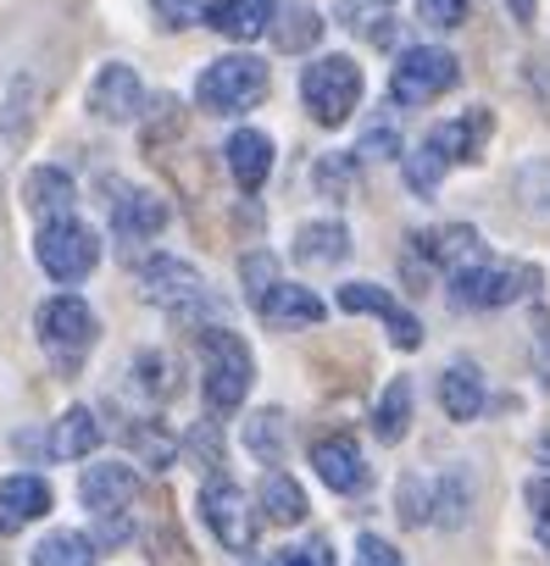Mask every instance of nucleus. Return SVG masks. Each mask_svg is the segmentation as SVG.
I'll list each match as a JSON object with an SVG mask.
<instances>
[{
	"instance_id": "obj_1",
	"label": "nucleus",
	"mask_w": 550,
	"mask_h": 566,
	"mask_svg": "<svg viewBox=\"0 0 550 566\" xmlns=\"http://www.w3.org/2000/svg\"><path fill=\"white\" fill-rule=\"evenodd\" d=\"M139 295L156 301V306H167V312L200 317L206 328H228V306L206 295L200 272H195L189 261H178V255H151V261L139 266Z\"/></svg>"
},
{
	"instance_id": "obj_2",
	"label": "nucleus",
	"mask_w": 550,
	"mask_h": 566,
	"mask_svg": "<svg viewBox=\"0 0 550 566\" xmlns=\"http://www.w3.org/2000/svg\"><path fill=\"white\" fill-rule=\"evenodd\" d=\"M250 373L256 367H250V350H245L239 334H228V328H206L200 334V395H206L211 417H228V411L245 406Z\"/></svg>"
},
{
	"instance_id": "obj_3",
	"label": "nucleus",
	"mask_w": 550,
	"mask_h": 566,
	"mask_svg": "<svg viewBox=\"0 0 550 566\" xmlns=\"http://www.w3.org/2000/svg\"><path fill=\"white\" fill-rule=\"evenodd\" d=\"M533 290H539V272L522 266V261H489V255H478V261H467V266L450 272V301L456 306H473V312L511 306V301H522Z\"/></svg>"
},
{
	"instance_id": "obj_4",
	"label": "nucleus",
	"mask_w": 550,
	"mask_h": 566,
	"mask_svg": "<svg viewBox=\"0 0 550 566\" xmlns=\"http://www.w3.org/2000/svg\"><path fill=\"white\" fill-rule=\"evenodd\" d=\"M301 101H307V112H312L323 128L351 123V112L362 106V67H356L351 56H318V62H307V73H301Z\"/></svg>"
},
{
	"instance_id": "obj_5",
	"label": "nucleus",
	"mask_w": 550,
	"mask_h": 566,
	"mask_svg": "<svg viewBox=\"0 0 550 566\" xmlns=\"http://www.w3.org/2000/svg\"><path fill=\"white\" fill-rule=\"evenodd\" d=\"M261 95H267V62L256 56H222L195 84V101L217 117H245L250 106H261Z\"/></svg>"
},
{
	"instance_id": "obj_6",
	"label": "nucleus",
	"mask_w": 550,
	"mask_h": 566,
	"mask_svg": "<svg viewBox=\"0 0 550 566\" xmlns=\"http://www.w3.org/2000/svg\"><path fill=\"white\" fill-rule=\"evenodd\" d=\"M456 78H461V67H456L450 51L412 45V51H401V62L390 73V95H395V106H428L445 90H456Z\"/></svg>"
},
{
	"instance_id": "obj_7",
	"label": "nucleus",
	"mask_w": 550,
	"mask_h": 566,
	"mask_svg": "<svg viewBox=\"0 0 550 566\" xmlns=\"http://www.w3.org/2000/svg\"><path fill=\"white\" fill-rule=\"evenodd\" d=\"M34 250H40V266H45L56 283H79V277H90L95 261H101V239H95L84 222H73V217H45Z\"/></svg>"
},
{
	"instance_id": "obj_8",
	"label": "nucleus",
	"mask_w": 550,
	"mask_h": 566,
	"mask_svg": "<svg viewBox=\"0 0 550 566\" xmlns=\"http://www.w3.org/2000/svg\"><path fill=\"white\" fill-rule=\"evenodd\" d=\"M200 516L222 538V549H256V505H245V489L234 478H206Z\"/></svg>"
},
{
	"instance_id": "obj_9",
	"label": "nucleus",
	"mask_w": 550,
	"mask_h": 566,
	"mask_svg": "<svg viewBox=\"0 0 550 566\" xmlns=\"http://www.w3.org/2000/svg\"><path fill=\"white\" fill-rule=\"evenodd\" d=\"M34 323H40V345L56 350L68 367L95 345V312H90L79 295H56V301H45Z\"/></svg>"
},
{
	"instance_id": "obj_10",
	"label": "nucleus",
	"mask_w": 550,
	"mask_h": 566,
	"mask_svg": "<svg viewBox=\"0 0 550 566\" xmlns=\"http://www.w3.org/2000/svg\"><path fill=\"white\" fill-rule=\"evenodd\" d=\"M250 306L267 328H318L329 317V306L307 290V283H267Z\"/></svg>"
},
{
	"instance_id": "obj_11",
	"label": "nucleus",
	"mask_w": 550,
	"mask_h": 566,
	"mask_svg": "<svg viewBox=\"0 0 550 566\" xmlns=\"http://www.w3.org/2000/svg\"><path fill=\"white\" fill-rule=\"evenodd\" d=\"M340 306H345V312L384 317V323H390V339H395L401 350H417V345H423V323H417L412 312H401V301H395L390 290H378V283H345Z\"/></svg>"
},
{
	"instance_id": "obj_12",
	"label": "nucleus",
	"mask_w": 550,
	"mask_h": 566,
	"mask_svg": "<svg viewBox=\"0 0 550 566\" xmlns=\"http://www.w3.org/2000/svg\"><path fill=\"white\" fill-rule=\"evenodd\" d=\"M312 472L334 489V494H362L367 489V461H362V444L351 433H329L312 444Z\"/></svg>"
},
{
	"instance_id": "obj_13",
	"label": "nucleus",
	"mask_w": 550,
	"mask_h": 566,
	"mask_svg": "<svg viewBox=\"0 0 550 566\" xmlns=\"http://www.w3.org/2000/svg\"><path fill=\"white\" fill-rule=\"evenodd\" d=\"M139 101H145V90H139L134 67H123V62H106L95 73V84H90V112L101 123H134L139 117Z\"/></svg>"
},
{
	"instance_id": "obj_14",
	"label": "nucleus",
	"mask_w": 550,
	"mask_h": 566,
	"mask_svg": "<svg viewBox=\"0 0 550 566\" xmlns=\"http://www.w3.org/2000/svg\"><path fill=\"white\" fill-rule=\"evenodd\" d=\"M167 228V206L151 195V189H128V195H117L112 200V233L134 250V244H145V239H156Z\"/></svg>"
},
{
	"instance_id": "obj_15",
	"label": "nucleus",
	"mask_w": 550,
	"mask_h": 566,
	"mask_svg": "<svg viewBox=\"0 0 550 566\" xmlns=\"http://www.w3.org/2000/svg\"><path fill=\"white\" fill-rule=\"evenodd\" d=\"M51 511V483L34 478V472H18L0 483V533H18L29 522H40Z\"/></svg>"
},
{
	"instance_id": "obj_16",
	"label": "nucleus",
	"mask_w": 550,
	"mask_h": 566,
	"mask_svg": "<svg viewBox=\"0 0 550 566\" xmlns=\"http://www.w3.org/2000/svg\"><path fill=\"white\" fill-rule=\"evenodd\" d=\"M79 494H84V505H90L95 516H117V511L134 500V467H123V461H95V467L84 472Z\"/></svg>"
},
{
	"instance_id": "obj_17",
	"label": "nucleus",
	"mask_w": 550,
	"mask_h": 566,
	"mask_svg": "<svg viewBox=\"0 0 550 566\" xmlns=\"http://www.w3.org/2000/svg\"><path fill=\"white\" fill-rule=\"evenodd\" d=\"M272 18H279V0H217L206 23L222 40H261L272 29Z\"/></svg>"
},
{
	"instance_id": "obj_18",
	"label": "nucleus",
	"mask_w": 550,
	"mask_h": 566,
	"mask_svg": "<svg viewBox=\"0 0 550 566\" xmlns=\"http://www.w3.org/2000/svg\"><path fill=\"white\" fill-rule=\"evenodd\" d=\"M222 161H228V172H234L239 189H261L267 172H272V139L256 134V128H239V134L222 145Z\"/></svg>"
},
{
	"instance_id": "obj_19",
	"label": "nucleus",
	"mask_w": 550,
	"mask_h": 566,
	"mask_svg": "<svg viewBox=\"0 0 550 566\" xmlns=\"http://www.w3.org/2000/svg\"><path fill=\"white\" fill-rule=\"evenodd\" d=\"M484 134H489V112H473V117H456V123H439L423 145L445 161V167H456V161H473L478 156V145H484Z\"/></svg>"
},
{
	"instance_id": "obj_20",
	"label": "nucleus",
	"mask_w": 550,
	"mask_h": 566,
	"mask_svg": "<svg viewBox=\"0 0 550 566\" xmlns=\"http://www.w3.org/2000/svg\"><path fill=\"white\" fill-rule=\"evenodd\" d=\"M439 406H445V417H456V422H473V417L484 411V378H478L473 361H456V367L439 373Z\"/></svg>"
},
{
	"instance_id": "obj_21",
	"label": "nucleus",
	"mask_w": 550,
	"mask_h": 566,
	"mask_svg": "<svg viewBox=\"0 0 550 566\" xmlns=\"http://www.w3.org/2000/svg\"><path fill=\"white\" fill-rule=\"evenodd\" d=\"M256 511L272 522V527H295L301 516H307V494H301V483L295 478H284V472H267L261 478V489H256Z\"/></svg>"
},
{
	"instance_id": "obj_22",
	"label": "nucleus",
	"mask_w": 550,
	"mask_h": 566,
	"mask_svg": "<svg viewBox=\"0 0 550 566\" xmlns=\"http://www.w3.org/2000/svg\"><path fill=\"white\" fill-rule=\"evenodd\" d=\"M417 250L428 255V261H439V266H467V261H478L484 255V244H478V233L473 228H434V233H417Z\"/></svg>"
},
{
	"instance_id": "obj_23",
	"label": "nucleus",
	"mask_w": 550,
	"mask_h": 566,
	"mask_svg": "<svg viewBox=\"0 0 550 566\" xmlns=\"http://www.w3.org/2000/svg\"><path fill=\"white\" fill-rule=\"evenodd\" d=\"M95 444H101V422H95L90 406H73V411L56 422V433H51V455H56V461H84Z\"/></svg>"
},
{
	"instance_id": "obj_24",
	"label": "nucleus",
	"mask_w": 550,
	"mask_h": 566,
	"mask_svg": "<svg viewBox=\"0 0 550 566\" xmlns=\"http://www.w3.org/2000/svg\"><path fill=\"white\" fill-rule=\"evenodd\" d=\"M345 250H351L345 222H307L301 239H295V255L307 266H334V261H345Z\"/></svg>"
},
{
	"instance_id": "obj_25",
	"label": "nucleus",
	"mask_w": 550,
	"mask_h": 566,
	"mask_svg": "<svg viewBox=\"0 0 550 566\" xmlns=\"http://www.w3.org/2000/svg\"><path fill=\"white\" fill-rule=\"evenodd\" d=\"M29 206H34L40 217H68V206H73V178H68L62 167H34V172H29Z\"/></svg>"
},
{
	"instance_id": "obj_26",
	"label": "nucleus",
	"mask_w": 550,
	"mask_h": 566,
	"mask_svg": "<svg viewBox=\"0 0 550 566\" xmlns=\"http://www.w3.org/2000/svg\"><path fill=\"white\" fill-rule=\"evenodd\" d=\"M373 428H378L384 444H401V439H406V428H412V384H406V378H395V384L384 389V400H378V411H373Z\"/></svg>"
},
{
	"instance_id": "obj_27",
	"label": "nucleus",
	"mask_w": 550,
	"mask_h": 566,
	"mask_svg": "<svg viewBox=\"0 0 550 566\" xmlns=\"http://www.w3.org/2000/svg\"><path fill=\"white\" fill-rule=\"evenodd\" d=\"M34 566H95V544H90L84 533L56 527V533H45V538L34 544Z\"/></svg>"
},
{
	"instance_id": "obj_28",
	"label": "nucleus",
	"mask_w": 550,
	"mask_h": 566,
	"mask_svg": "<svg viewBox=\"0 0 550 566\" xmlns=\"http://www.w3.org/2000/svg\"><path fill=\"white\" fill-rule=\"evenodd\" d=\"M272 29H279V45H284V51H307V45L323 34L318 12H307V7H290V12H279V18H272Z\"/></svg>"
},
{
	"instance_id": "obj_29",
	"label": "nucleus",
	"mask_w": 550,
	"mask_h": 566,
	"mask_svg": "<svg viewBox=\"0 0 550 566\" xmlns=\"http://www.w3.org/2000/svg\"><path fill=\"white\" fill-rule=\"evenodd\" d=\"M245 444H250L256 455H279V450H284V411H261V417H250Z\"/></svg>"
},
{
	"instance_id": "obj_30",
	"label": "nucleus",
	"mask_w": 550,
	"mask_h": 566,
	"mask_svg": "<svg viewBox=\"0 0 550 566\" xmlns=\"http://www.w3.org/2000/svg\"><path fill=\"white\" fill-rule=\"evenodd\" d=\"M439 178H445V161H439L428 145H417V150L406 156V184H412L417 195H434V189H439Z\"/></svg>"
},
{
	"instance_id": "obj_31",
	"label": "nucleus",
	"mask_w": 550,
	"mask_h": 566,
	"mask_svg": "<svg viewBox=\"0 0 550 566\" xmlns=\"http://www.w3.org/2000/svg\"><path fill=\"white\" fill-rule=\"evenodd\" d=\"M417 18L428 29H461L467 23V0H417Z\"/></svg>"
},
{
	"instance_id": "obj_32",
	"label": "nucleus",
	"mask_w": 550,
	"mask_h": 566,
	"mask_svg": "<svg viewBox=\"0 0 550 566\" xmlns=\"http://www.w3.org/2000/svg\"><path fill=\"white\" fill-rule=\"evenodd\" d=\"M267 566H334V549H329L323 538H312V544H290V549H279Z\"/></svg>"
},
{
	"instance_id": "obj_33",
	"label": "nucleus",
	"mask_w": 550,
	"mask_h": 566,
	"mask_svg": "<svg viewBox=\"0 0 550 566\" xmlns=\"http://www.w3.org/2000/svg\"><path fill=\"white\" fill-rule=\"evenodd\" d=\"M356 566H406V560H401V549H395L390 538L362 533V538H356Z\"/></svg>"
},
{
	"instance_id": "obj_34",
	"label": "nucleus",
	"mask_w": 550,
	"mask_h": 566,
	"mask_svg": "<svg viewBox=\"0 0 550 566\" xmlns=\"http://www.w3.org/2000/svg\"><path fill=\"white\" fill-rule=\"evenodd\" d=\"M267 283H279V277H272V255L250 250V255H245V290H250V301L267 290Z\"/></svg>"
},
{
	"instance_id": "obj_35",
	"label": "nucleus",
	"mask_w": 550,
	"mask_h": 566,
	"mask_svg": "<svg viewBox=\"0 0 550 566\" xmlns=\"http://www.w3.org/2000/svg\"><path fill=\"white\" fill-rule=\"evenodd\" d=\"M156 18H162L167 29H189V23L200 18V0H156Z\"/></svg>"
},
{
	"instance_id": "obj_36",
	"label": "nucleus",
	"mask_w": 550,
	"mask_h": 566,
	"mask_svg": "<svg viewBox=\"0 0 550 566\" xmlns=\"http://www.w3.org/2000/svg\"><path fill=\"white\" fill-rule=\"evenodd\" d=\"M533 367H539V378L550 384V317H544V312L533 317Z\"/></svg>"
},
{
	"instance_id": "obj_37",
	"label": "nucleus",
	"mask_w": 550,
	"mask_h": 566,
	"mask_svg": "<svg viewBox=\"0 0 550 566\" xmlns=\"http://www.w3.org/2000/svg\"><path fill=\"white\" fill-rule=\"evenodd\" d=\"M528 500H533V533H539V544L550 549V483L528 489Z\"/></svg>"
},
{
	"instance_id": "obj_38",
	"label": "nucleus",
	"mask_w": 550,
	"mask_h": 566,
	"mask_svg": "<svg viewBox=\"0 0 550 566\" xmlns=\"http://www.w3.org/2000/svg\"><path fill=\"white\" fill-rule=\"evenodd\" d=\"M395 150H401V139H395L390 128H373V134L362 139V156H367V161H384V156H395Z\"/></svg>"
},
{
	"instance_id": "obj_39",
	"label": "nucleus",
	"mask_w": 550,
	"mask_h": 566,
	"mask_svg": "<svg viewBox=\"0 0 550 566\" xmlns=\"http://www.w3.org/2000/svg\"><path fill=\"white\" fill-rule=\"evenodd\" d=\"M533 455H539V467H544V472H550V433H544V439H539V450H533Z\"/></svg>"
}]
</instances>
